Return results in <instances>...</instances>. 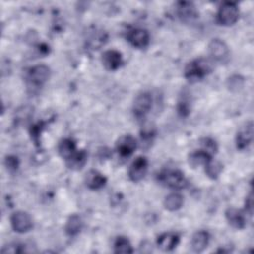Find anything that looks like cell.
Wrapping results in <instances>:
<instances>
[{
	"mask_svg": "<svg viewBox=\"0 0 254 254\" xmlns=\"http://www.w3.org/2000/svg\"><path fill=\"white\" fill-rule=\"evenodd\" d=\"M213 69V62L200 58L189 63L185 68V77L190 82H196L210 73Z\"/></svg>",
	"mask_w": 254,
	"mask_h": 254,
	"instance_id": "6da1fadb",
	"label": "cell"
},
{
	"mask_svg": "<svg viewBox=\"0 0 254 254\" xmlns=\"http://www.w3.org/2000/svg\"><path fill=\"white\" fill-rule=\"evenodd\" d=\"M158 180L165 186L175 190H181L187 186V180L184 174L179 170H164L158 175Z\"/></svg>",
	"mask_w": 254,
	"mask_h": 254,
	"instance_id": "7a4b0ae2",
	"label": "cell"
},
{
	"mask_svg": "<svg viewBox=\"0 0 254 254\" xmlns=\"http://www.w3.org/2000/svg\"><path fill=\"white\" fill-rule=\"evenodd\" d=\"M239 17V10L236 4L226 2L223 3L217 12V21L220 25L231 26L235 24Z\"/></svg>",
	"mask_w": 254,
	"mask_h": 254,
	"instance_id": "3957f363",
	"label": "cell"
},
{
	"mask_svg": "<svg viewBox=\"0 0 254 254\" xmlns=\"http://www.w3.org/2000/svg\"><path fill=\"white\" fill-rule=\"evenodd\" d=\"M208 52L211 59L218 63H227L229 60V49L227 45L220 39H213L208 45Z\"/></svg>",
	"mask_w": 254,
	"mask_h": 254,
	"instance_id": "277c9868",
	"label": "cell"
},
{
	"mask_svg": "<svg viewBox=\"0 0 254 254\" xmlns=\"http://www.w3.org/2000/svg\"><path fill=\"white\" fill-rule=\"evenodd\" d=\"M12 228L19 233H25L32 229L33 227V220L25 211H16L11 215L10 218Z\"/></svg>",
	"mask_w": 254,
	"mask_h": 254,
	"instance_id": "5b68a950",
	"label": "cell"
},
{
	"mask_svg": "<svg viewBox=\"0 0 254 254\" xmlns=\"http://www.w3.org/2000/svg\"><path fill=\"white\" fill-rule=\"evenodd\" d=\"M152 106V96L149 92H142L134 100L133 112L137 118H143Z\"/></svg>",
	"mask_w": 254,
	"mask_h": 254,
	"instance_id": "8992f818",
	"label": "cell"
},
{
	"mask_svg": "<svg viewBox=\"0 0 254 254\" xmlns=\"http://www.w3.org/2000/svg\"><path fill=\"white\" fill-rule=\"evenodd\" d=\"M51 70L45 64L35 65L30 68L28 72V78L33 85L41 86L50 78Z\"/></svg>",
	"mask_w": 254,
	"mask_h": 254,
	"instance_id": "52a82bcc",
	"label": "cell"
},
{
	"mask_svg": "<svg viewBox=\"0 0 254 254\" xmlns=\"http://www.w3.org/2000/svg\"><path fill=\"white\" fill-rule=\"evenodd\" d=\"M148 170V161L145 157H138L136 158L133 163L130 165L128 176L132 182H139L141 181Z\"/></svg>",
	"mask_w": 254,
	"mask_h": 254,
	"instance_id": "ba28073f",
	"label": "cell"
},
{
	"mask_svg": "<svg viewBox=\"0 0 254 254\" xmlns=\"http://www.w3.org/2000/svg\"><path fill=\"white\" fill-rule=\"evenodd\" d=\"M253 139V123L252 121L244 124L236 135V146L239 150H244L249 146Z\"/></svg>",
	"mask_w": 254,
	"mask_h": 254,
	"instance_id": "9c48e42d",
	"label": "cell"
},
{
	"mask_svg": "<svg viewBox=\"0 0 254 254\" xmlns=\"http://www.w3.org/2000/svg\"><path fill=\"white\" fill-rule=\"evenodd\" d=\"M137 147V142L131 135L120 137L116 143V151L121 157H129L133 154Z\"/></svg>",
	"mask_w": 254,
	"mask_h": 254,
	"instance_id": "30bf717a",
	"label": "cell"
},
{
	"mask_svg": "<svg viewBox=\"0 0 254 254\" xmlns=\"http://www.w3.org/2000/svg\"><path fill=\"white\" fill-rule=\"evenodd\" d=\"M128 42L135 48L142 49L149 44V34L143 29H132L127 33L126 36Z\"/></svg>",
	"mask_w": 254,
	"mask_h": 254,
	"instance_id": "8fae6325",
	"label": "cell"
},
{
	"mask_svg": "<svg viewBox=\"0 0 254 254\" xmlns=\"http://www.w3.org/2000/svg\"><path fill=\"white\" fill-rule=\"evenodd\" d=\"M102 64L108 70L117 69L122 64L121 54L116 50H108L102 54Z\"/></svg>",
	"mask_w": 254,
	"mask_h": 254,
	"instance_id": "7c38bea8",
	"label": "cell"
},
{
	"mask_svg": "<svg viewBox=\"0 0 254 254\" xmlns=\"http://www.w3.org/2000/svg\"><path fill=\"white\" fill-rule=\"evenodd\" d=\"M225 217L228 223L237 229H242L245 227L246 219L244 213L234 207H229L225 211Z\"/></svg>",
	"mask_w": 254,
	"mask_h": 254,
	"instance_id": "4fadbf2b",
	"label": "cell"
},
{
	"mask_svg": "<svg viewBox=\"0 0 254 254\" xmlns=\"http://www.w3.org/2000/svg\"><path fill=\"white\" fill-rule=\"evenodd\" d=\"M177 13L184 22H191L197 16L195 7L190 2H179L177 4Z\"/></svg>",
	"mask_w": 254,
	"mask_h": 254,
	"instance_id": "5bb4252c",
	"label": "cell"
},
{
	"mask_svg": "<svg viewBox=\"0 0 254 254\" xmlns=\"http://www.w3.org/2000/svg\"><path fill=\"white\" fill-rule=\"evenodd\" d=\"M106 184V178L95 170H90L85 176V185L90 190H99Z\"/></svg>",
	"mask_w": 254,
	"mask_h": 254,
	"instance_id": "9a60e30c",
	"label": "cell"
},
{
	"mask_svg": "<svg viewBox=\"0 0 254 254\" xmlns=\"http://www.w3.org/2000/svg\"><path fill=\"white\" fill-rule=\"evenodd\" d=\"M180 238L179 235L173 232H166L161 234L157 239L158 246L165 251L173 250L179 243Z\"/></svg>",
	"mask_w": 254,
	"mask_h": 254,
	"instance_id": "2e32d148",
	"label": "cell"
},
{
	"mask_svg": "<svg viewBox=\"0 0 254 254\" xmlns=\"http://www.w3.org/2000/svg\"><path fill=\"white\" fill-rule=\"evenodd\" d=\"M209 241V235L204 230L196 231L191 238V247L193 251L195 252H201L203 251Z\"/></svg>",
	"mask_w": 254,
	"mask_h": 254,
	"instance_id": "e0dca14e",
	"label": "cell"
},
{
	"mask_svg": "<svg viewBox=\"0 0 254 254\" xmlns=\"http://www.w3.org/2000/svg\"><path fill=\"white\" fill-rule=\"evenodd\" d=\"M87 161V154L84 150L75 152L69 159L66 160V165L71 170H80Z\"/></svg>",
	"mask_w": 254,
	"mask_h": 254,
	"instance_id": "ac0fdd59",
	"label": "cell"
},
{
	"mask_svg": "<svg viewBox=\"0 0 254 254\" xmlns=\"http://www.w3.org/2000/svg\"><path fill=\"white\" fill-rule=\"evenodd\" d=\"M211 160V155L204 150H198L195 152H192L189 156V163L190 166L197 167L201 165H206Z\"/></svg>",
	"mask_w": 254,
	"mask_h": 254,
	"instance_id": "d6986e66",
	"label": "cell"
},
{
	"mask_svg": "<svg viewBox=\"0 0 254 254\" xmlns=\"http://www.w3.org/2000/svg\"><path fill=\"white\" fill-rule=\"evenodd\" d=\"M58 150L61 157L66 161L75 153V143L71 139L65 138L60 142Z\"/></svg>",
	"mask_w": 254,
	"mask_h": 254,
	"instance_id": "ffe728a7",
	"label": "cell"
},
{
	"mask_svg": "<svg viewBox=\"0 0 254 254\" xmlns=\"http://www.w3.org/2000/svg\"><path fill=\"white\" fill-rule=\"evenodd\" d=\"M183 203H184L183 196L177 192H172V193L168 194L164 200L165 208L170 211H175V210L180 209L182 207Z\"/></svg>",
	"mask_w": 254,
	"mask_h": 254,
	"instance_id": "44dd1931",
	"label": "cell"
},
{
	"mask_svg": "<svg viewBox=\"0 0 254 254\" xmlns=\"http://www.w3.org/2000/svg\"><path fill=\"white\" fill-rule=\"evenodd\" d=\"M81 227H82L81 218L77 214H72L68 217L65 223L64 229L68 235L72 236V235H76L81 230Z\"/></svg>",
	"mask_w": 254,
	"mask_h": 254,
	"instance_id": "7402d4cb",
	"label": "cell"
},
{
	"mask_svg": "<svg viewBox=\"0 0 254 254\" xmlns=\"http://www.w3.org/2000/svg\"><path fill=\"white\" fill-rule=\"evenodd\" d=\"M114 252L115 253H132L133 249L130 241L123 236L117 237L114 242Z\"/></svg>",
	"mask_w": 254,
	"mask_h": 254,
	"instance_id": "603a6c76",
	"label": "cell"
},
{
	"mask_svg": "<svg viewBox=\"0 0 254 254\" xmlns=\"http://www.w3.org/2000/svg\"><path fill=\"white\" fill-rule=\"evenodd\" d=\"M204 167L207 176L211 179H216L222 170V165L219 162L212 161V159Z\"/></svg>",
	"mask_w": 254,
	"mask_h": 254,
	"instance_id": "cb8c5ba5",
	"label": "cell"
},
{
	"mask_svg": "<svg viewBox=\"0 0 254 254\" xmlns=\"http://www.w3.org/2000/svg\"><path fill=\"white\" fill-rule=\"evenodd\" d=\"M200 144L202 145L203 149L205 152L209 153L210 155L216 153L217 151V145L215 143V141H213L212 139L210 138H203L200 140Z\"/></svg>",
	"mask_w": 254,
	"mask_h": 254,
	"instance_id": "d4e9b609",
	"label": "cell"
},
{
	"mask_svg": "<svg viewBox=\"0 0 254 254\" xmlns=\"http://www.w3.org/2000/svg\"><path fill=\"white\" fill-rule=\"evenodd\" d=\"M2 253H20L24 251L23 245L19 243H11L2 248Z\"/></svg>",
	"mask_w": 254,
	"mask_h": 254,
	"instance_id": "484cf974",
	"label": "cell"
},
{
	"mask_svg": "<svg viewBox=\"0 0 254 254\" xmlns=\"http://www.w3.org/2000/svg\"><path fill=\"white\" fill-rule=\"evenodd\" d=\"M5 164H6V167L8 170L10 171H15L17 170L18 166H19V162H18V159L14 156H9L6 158L5 160Z\"/></svg>",
	"mask_w": 254,
	"mask_h": 254,
	"instance_id": "4316f807",
	"label": "cell"
},
{
	"mask_svg": "<svg viewBox=\"0 0 254 254\" xmlns=\"http://www.w3.org/2000/svg\"><path fill=\"white\" fill-rule=\"evenodd\" d=\"M228 82H229V84H228V86H229V88L232 90V89H237L238 87H241L242 86V83H243V81H242V78H239L237 75H235V76H232L231 78H229V80H228Z\"/></svg>",
	"mask_w": 254,
	"mask_h": 254,
	"instance_id": "83f0119b",
	"label": "cell"
},
{
	"mask_svg": "<svg viewBox=\"0 0 254 254\" xmlns=\"http://www.w3.org/2000/svg\"><path fill=\"white\" fill-rule=\"evenodd\" d=\"M245 208L247 210V212L252 215L253 213V194L252 192L249 193L248 197L246 198V201H245Z\"/></svg>",
	"mask_w": 254,
	"mask_h": 254,
	"instance_id": "f1b7e54d",
	"label": "cell"
}]
</instances>
